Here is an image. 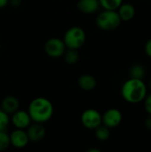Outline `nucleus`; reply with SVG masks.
<instances>
[{"instance_id": "obj_1", "label": "nucleus", "mask_w": 151, "mask_h": 152, "mask_svg": "<svg viewBox=\"0 0 151 152\" xmlns=\"http://www.w3.org/2000/svg\"><path fill=\"white\" fill-rule=\"evenodd\" d=\"M28 112L32 122L44 124L53 115V105L51 101L44 97H36L28 105Z\"/></svg>"}, {"instance_id": "obj_2", "label": "nucleus", "mask_w": 151, "mask_h": 152, "mask_svg": "<svg viewBox=\"0 0 151 152\" xmlns=\"http://www.w3.org/2000/svg\"><path fill=\"white\" fill-rule=\"evenodd\" d=\"M121 95L123 99L129 103H139L142 102L147 95L146 85L142 79L130 77L122 86Z\"/></svg>"}, {"instance_id": "obj_3", "label": "nucleus", "mask_w": 151, "mask_h": 152, "mask_svg": "<svg viewBox=\"0 0 151 152\" xmlns=\"http://www.w3.org/2000/svg\"><path fill=\"white\" fill-rule=\"evenodd\" d=\"M121 19L117 10H103L96 18V24L99 28L104 31H111L119 27Z\"/></svg>"}, {"instance_id": "obj_4", "label": "nucleus", "mask_w": 151, "mask_h": 152, "mask_svg": "<svg viewBox=\"0 0 151 152\" xmlns=\"http://www.w3.org/2000/svg\"><path fill=\"white\" fill-rule=\"evenodd\" d=\"M63 41L67 48L78 50L86 41L85 31L82 28L77 26L69 28L64 34Z\"/></svg>"}, {"instance_id": "obj_5", "label": "nucleus", "mask_w": 151, "mask_h": 152, "mask_svg": "<svg viewBox=\"0 0 151 152\" xmlns=\"http://www.w3.org/2000/svg\"><path fill=\"white\" fill-rule=\"evenodd\" d=\"M44 49L45 53L51 58H59L63 55L67 47L63 39L58 37H51L49 38L44 45Z\"/></svg>"}, {"instance_id": "obj_6", "label": "nucleus", "mask_w": 151, "mask_h": 152, "mask_svg": "<svg viewBox=\"0 0 151 152\" xmlns=\"http://www.w3.org/2000/svg\"><path fill=\"white\" fill-rule=\"evenodd\" d=\"M82 125L90 130H94L102 124V115L95 109H87L81 115Z\"/></svg>"}, {"instance_id": "obj_7", "label": "nucleus", "mask_w": 151, "mask_h": 152, "mask_svg": "<svg viewBox=\"0 0 151 152\" xmlns=\"http://www.w3.org/2000/svg\"><path fill=\"white\" fill-rule=\"evenodd\" d=\"M122 113L119 110L111 108L105 111V113L102 115V124L106 126L107 127L115 128L120 125L122 122Z\"/></svg>"}, {"instance_id": "obj_8", "label": "nucleus", "mask_w": 151, "mask_h": 152, "mask_svg": "<svg viewBox=\"0 0 151 152\" xmlns=\"http://www.w3.org/2000/svg\"><path fill=\"white\" fill-rule=\"evenodd\" d=\"M10 122L13 125L15 128L19 129H27L28 126L31 124L32 120L28 111L18 110L12 114Z\"/></svg>"}, {"instance_id": "obj_9", "label": "nucleus", "mask_w": 151, "mask_h": 152, "mask_svg": "<svg viewBox=\"0 0 151 152\" xmlns=\"http://www.w3.org/2000/svg\"><path fill=\"white\" fill-rule=\"evenodd\" d=\"M9 136L11 145L17 149H23L29 142V139L25 129L16 128L9 134Z\"/></svg>"}, {"instance_id": "obj_10", "label": "nucleus", "mask_w": 151, "mask_h": 152, "mask_svg": "<svg viewBox=\"0 0 151 152\" xmlns=\"http://www.w3.org/2000/svg\"><path fill=\"white\" fill-rule=\"evenodd\" d=\"M26 132L28 134L29 142H38L44 140L46 134V130L44 125L41 123H36V122L30 124L28 126Z\"/></svg>"}, {"instance_id": "obj_11", "label": "nucleus", "mask_w": 151, "mask_h": 152, "mask_svg": "<svg viewBox=\"0 0 151 152\" xmlns=\"http://www.w3.org/2000/svg\"><path fill=\"white\" fill-rule=\"evenodd\" d=\"M79 12L85 14L95 13L101 7L99 0H78L77 4Z\"/></svg>"}, {"instance_id": "obj_12", "label": "nucleus", "mask_w": 151, "mask_h": 152, "mask_svg": "<svg viewBox=\"0 0 151 152\" xmlns=\"http://www.w3.org/2000/svg\"><path fill=\"white\" fill-rule=\"evenodd\" d=\"M1 109L7 114L12 115V113L20 110V102L16 97L12 95H8L2 100Z\"/></svg>"}, {"instance_id": "obj_13", "label": "nucleus", "mask_w": 151, "mask_h": 152, "mask_svg": "<svg viewBox=\"0 0 151 152\" xmlns=\"http://www.w3.org/2000/svg\"><path fill=\"white\" fill-rule=\"evenodd\" d=\"M117 12L122 21H129L135 15V7L130 3H122L117 8Z\"/></svg>"}, {"instance_id": "obj_14", "label": "nucleus", "mask_w": 151, "mask_h": 152, "mask_svg": "<svg viewBox=\"0 0 151 152\" xmlns=\"http://www.w3.org/2000/svg\"><path fill=\"white\" fill-rule=\"evenodd\" d=\"M77 85L80 87V89L86 91V92H90L95 89L97 86V81L93 76L90 74H84L78 77Z\"/></svg>"}, {"instance_id": "obj_15", "label": "nucleus", "mask_w": 151, "mask_h": 152, "mask_svg": "<svg viewBox=\"0 0 151 152\" xmlns=\"http://www.w3.org/2000/svg\"><path fill=\"white\" fill-rule=\"evenodd\" d=\"M62 56H63L66 63H68L69 65L76 64L79 61V53L77 49L67 48Z\"/></svg>"}, {"instance_id": "obj_16", "label": "nucleus", "mask_w": 151, "mask_h": 152, "mask_svg": "<svg viewBox=\"0 0 151 152\" xmlns=\"http://www.w3.org/2000/svg\"><path fill=\"white\" fill-rule=\"evenodd\" d=\"M146 74V69L142 64H133L129 69V75L132 78L143 79Z\"/></svg>"}, {"instance_id": "obj_17", "label": "nucleus", "mask_w": 151, "mask_h": 152, "mask_svg": "<svg viewBox=\"0 0 151 152\" xmlns=\"http://www.w3.org/2000/svg\"><path fill=\"white\" fill-rule=\"evenodd\" d=\"M94 134L97 140L101 142H105L109 140V138L110 137V131H109V128L107 127L106 126L101 125L94 129Z\"/></svg>"}, {"instance_id": "obj_18", "label": "nucleus", "mask_w": 151, "mask_h": 152, "mask_svg": "<svg viewBox=\"0 0 151 152\" xmlns=\"http://www.w3.org/2000/svg\"><path fill=\"white\" fill-rule=\"evenodd\" d=\"M101 7L105 10H117L123 0H99Z\"/></svg>"}, {"instance_id": "obj_19", "label": "nucleus", "mask_w": 151, "mask_h": 152, "mask_svg": "<svg viewBox=\"0 0 151 152\" xmlns=\"http://www.w3.org/2000/svg\"><path fill=\"white\" fill-rule=\"evenodd\" d=\"M11 146L10 136L5 131H0V151H6Z\"/></svg>"}, {"instance_id": "obj_20", "label": "nucleus", "mask_w": 151, "mask_h": 152, "mask_svg": "<svg viewBox=\"0 0 151 152\" xmlns=\"http://www.w3.org/2000/svg\"><path fill=\"white\" fill-rule=\"evenodd\" d=\"M10 124V117L5 111L0 109V131H6Z\"/></svg>"}, {"instance_id": "obj_21", "label": "nucleus", "mask_w": 151, "mask_h": 152, "mask_svg": "<svg viewBox=\"0 0 151 152\" xmlns=\"http://www.w3.org/2000/svg\"><path fill=\"white\" fill-rule=\"evenodd\" d=\"M143 102H144V108L146 111L148 112L149 115H151V94L149 95H146Z\"/></svg>"}, {"instance_id": "obj_22", "label": "nucleus", "mask_w": 151, "mask_h": 152, "mask_svg": "<svg viewBox=\"0 0 151 152\" xmlns=\"http://www.w3.org/2000/svg\"><path fill=\"white\" fill-rule=\"evenodd\" d=\"M144 50H145L146 54H147L150 58H151V38L150 39H149V40L146 42Z\"/></svg>"}, {"instance_id": "obj_23", "label": "nucleus", "mask_w": 151, "mask_h": 152, "mask_svg": "<svg viewBox=\"0 0 151 152\" xmlns=\"http://www.w3.org/2000/svg\"><path fill=\"white\" fill-rule=\"evenodd\" d=\"M21 3H22V0H9L8 4H11L13 7H18L21 4Z\"/></svg>"}, {"instance_id": "obj_24", "label": "nucleus", "mask_w": 151, "mask_h": 152, "mask_svg": "<svg viewBox=\"0 0 151 152\" xmlns=\"http://www.w3.org/2000/svg\"><path fill=\"white\" fill-rule=\"evenodd\" d=\"M144 126L147 129L151 130V115H149V117L144 121Z\"/></svg>"}, {"instance_id": "obj_25", "label": "nucleus", "mask_w": 151, "mask_h": 152, "mask_svg": "<svg viewBox=\"0 0 151 152\" xmlns=\"http://www.w3.org/2000/svg\"><path fill=\"white\" fill-rule=\"evenodd\" d=\"M9 3V0H0V9L5 7Z\"/></svg>"}, {"instance_id": "obj_26", "label": "nucleus", "mask_w": 151, "mask_h": 152, "mask_svg": "<svg viewBox=\"0 0 151 152\" xmlns=\"http://www.w3.org/2000/svg\"><path fill=\"white\" fill-rule=\"evenodd\" d=\"M86 152H101V151L98 150V149H95V148H91V149L87 150Z\"/></svg>"}, {"instance_id": "obj_27", "label": "nucleus", "mask_w": 151, "mask_h": 152, "mask_svg": "<svg viewBox=\"0 0 151 152\" xmlns=\"http://www.w3.org/2000/svg\"><path fill=\"white\" fill-rule=\"evenodd\" d=\"M150 88H151V79H150Z\"/></svg>"}, {"instance_id": "obj_28", "label": "nucleus", "mask_w": 151, "mask_h": 152, "mask_svg": "<svg viewBox=\"0 0 151 152\" xmlns=\"http://www.w3.org/2000/svg\"><path fill=\"white\" fill-rule=\"evenodd\" d=\"M0 50H1V42H0Z\"/></svg>"}]
</instances>
